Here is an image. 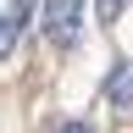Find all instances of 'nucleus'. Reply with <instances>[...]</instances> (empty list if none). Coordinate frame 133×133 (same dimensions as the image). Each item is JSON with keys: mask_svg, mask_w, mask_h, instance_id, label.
Instances as JSON below:
<instances>
[{"mask_svg": "<svg viewBox=\"0 0 133 133\" xmlns=\"http://www.w3.org/2000/svg\"><path fill=\"white\" fill-rule=\"evenodd\" d=\"M105 100H111L116 111L133 105V61H116V72H111V83H105Z\"/></svg>", "mask_w": 133, "mask_h": 133, "instance_id": "obj_3", "label": "nucleus"}, {"mask_svg": "<svg viewBox=\"0 0 133 133\" xmlns=\"http://www.w3.org/2000/svg\"><path fill=\"white\" fill-rule=\"evenodd\" d=\"M28 17H33V0H6V11H0V61L17 50V39H22V28H28Z\"/></svg>", "mask_w": 133, "mask_h": 133, "instance_id": "obj_2", "label": "nucleus"}, {"mask_svg": "<svg viewBox=\"0 0 133 133\" xmlns=\"http://www.w3.org/2000/svg\"><path fill=\"white\" fill-rule=\"evenodd\" d=\"M56 133H94V128H89V122H61Z\"/></svg>", "mask_w": 133, "mask_h": 133, "instance_id": "obj_5", "label": "nucleus"}, {"mask_svg": "<svg viewBox=\"0 0 133 133\" xmlns=\"http://www.w3.org/2000/svg\"><path fill=\"white\" fill-rule=\"evenodd\" d=\"M128 0H100V22H116V11H122Z\"/></svg>", "mask_w": 133, "mask_h": 133, "instance_id": "obj_4", "label": "nucleus"}, {"mask_svg": "<svg viewBox=\"0 0 133 133\" xmlns=\"http://www.w3.org/2000/svg\"><path fill=\"white\" fill-rule=\"evenodd\" d=\"M39 28H44V39L56 50H72L78 44V28H83V0H44Z\"/></svg>", "mask_w": 133, "mask_h": 133, "instance_id": "obj_1", "label": "nucleus"}]
</instances>
